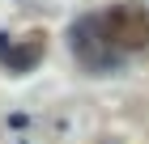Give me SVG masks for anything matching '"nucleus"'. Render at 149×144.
<instances>
[{
  "mask_svg": "<svg viewBox=\"0 0 149 144\" xmlns=\"http://www.w3.org/2000/svg\"><path fill=\"white\" fill-rule=\"evenodd\" d=\"M102 30L115 51H141L149 47V13L145 4H115L102 17Z\"/></svg>",
  "mask_w": 149,
  "mask_h": 144,
  "instance_id": "1",
  "label": "nucleus"
}]
</instances>
